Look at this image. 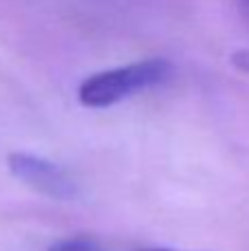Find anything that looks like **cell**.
<instances>
[{
    "label": "cell",
    "instance_id": "obj_1",
    "mask_svg": "<svg viewBox=\"0 0 249 251\" xmlns=\"http://www.w3.org/2000/svg\"><path fill=\"white\" fill-rule=\"evenodd\" d=\"M170 75L172 62L166 57L137 60L88 75L77 88V100L86 108H110L163 84Z\"/></svg>",
    "mask_w": 249,
    "mask_h": 251
},
{
    "label": "cell",
    "instance_id": "obj_4",
    "mask_svg": "<svg viewBox=\"0 0 249 251\" xmlns=\"http://www.w3.org/2000/svg\"><path fill=\"white\" fill-rule=\"evenodd\" d=\"M232 64L236 66L238 71H243V73L249 75V49H243V51L234 53V55H232Z\"/></svg>",
    "mask_w": 249,
    "mask_h": 251
},
{
    "label": "cell",
    "instance_id": "obj_5",
    "mask_svg": "<svg viewBox=\"0 0 249 251\" xmlns=\"http://www.w3.org/2000/svg\"><path fill=\"white\" fill-rule=\"evenodd\" d=\"M139 251H176V249H139Z\"/></svg>",
    "mask_w": 249,
    "mask_h": 251
},
{
    "label": "cell",
    "instance_id": "obj_3",
    "mask_svg": "<svg viewBox=\"0 0 249 251\" xmlns=\"http://www.w3.org/2000/svg\"><path fill=\"white\" fill-rule=\"evenodd\" d=\"M49 251H108L101 243H97L95 238L88 236H71V238L57 240L55 245H51Z\"/></svg>",
    "mask_w": 249,
    "mask_h": 251
},
{
    "label": "cell",
    "instance_id": "obj_2",
    "mask_svg": "<svg viewBox=\"0 0 249 251\" xmlns=\"http://www.w3.org/2000/svg\"><path fill=\"white\" fill-rule=\"evenodd\" d=\"M9 172L29 185L31 190L49 196L55 201H71L77 194V183L62 165L44 159V156L31 154V152H11L7 159Z\"/></svg>",
    "mask_w": 249,
    "mask_h": 251
}]
</instances>
